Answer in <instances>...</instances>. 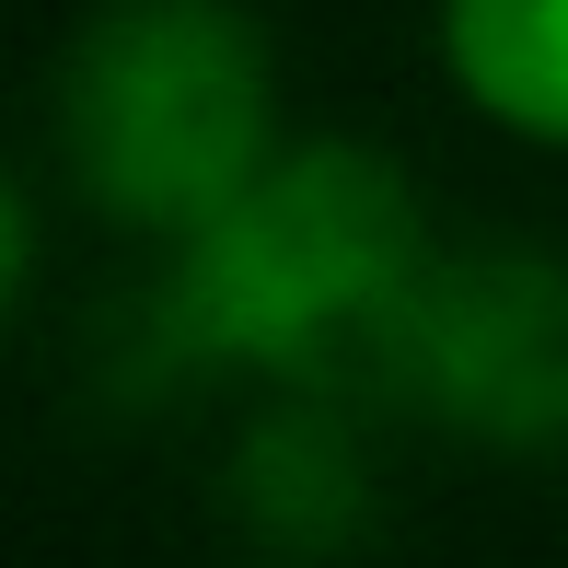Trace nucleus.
<instances>
[{
	"mask_svg": "<svg viewBox=\"0 0 568 568\" xmlns=\"http://www.w3.org/2000/svg\"><path fill=\"white\" fill-rule=\"evenodd\" d=\"M429 278L418 197L383 151L359 140H302L267 151L232 210L174 232V278L151 291V372H278L314 395H383L395 325Z\"/></svg>",
	"mask_w": 568,
	"mask_h": 568,
	"instance_id": "nucleus-1",
	"label": "nucleus"
},
{
	"mask_svg": "<svg viewBox=\"0 0 568 568\" xmlns=\"http://www.w3.org/2000/svg\"><path fill=\"white\" fill-rule=\"evenodd\" d=\"M278 82L232 0H105L59 70V151L128 232H197L267 174Z\"/></svg>",
	"mask_w": 568,
	"mask_h": 568,
	"instance_id": "nucleus-2",
	"label": "nucleus"
},
{
	"mask_svg": "<svg viewBox=\"0 0 568 568\" xmlns=\"http://www.w3.org/2000/svg\"><path fill=\"white\" fill-rule=\"evenodd\" d=\"M383 395L499 453H568V267L523 244L429 255Z\"/></svg>",
	"mask_w": 568,
	"mask_h": 568,
	"instance_id": "nucleus-3",
	"label": "nucleus"
},
{
	"mask_svg": "<svg viewBox=\"0 0 568 568\" xmlns=\"http://www.w3.org/2000/svg\"><path fill=\"white\" fill-rule=\"evenodd\" d=\"M232 523L278 568H325L372 534V464H359L348 395L278 383V406L232 442Z\"/></svg>",
	"mask_w": 568,
	"mask_h": 568,
	"instance_id": "nucleus-4",
	"label": "nucleus"
},
{
	"mask_svg": "<svg viewBox=\"0 0 568 568\" xmlns=\"http://www.w3.org/2000/svg\"><path fill=\"white\" fill-rule=\"evenodd\" d=\"M442 59L499 128L568 140V0H442Z\"/></svg>",
	"mask_w": 568,
	"mask_h": 568,
	"instance_id": "nucleus-5",
	"label": "nucleus"
}]
</instances>
